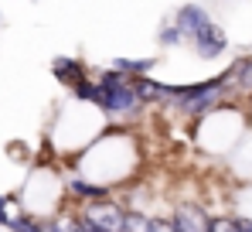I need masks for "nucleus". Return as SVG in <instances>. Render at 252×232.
<instances>
[{"label":"nucleus","instance_id":"nucleus-10","mask_svg":"<svg viewBox=\"0 0 252 232\" xmlns=\"http://www.w3.org/2000/svg\"><path fill=\"white\" fill-rule=\"evenodd\" d=\"M228 69H232V92H239V96H252V55L235 58Z\"/></svg>","mask_w":252,"mask_h":232},{"label":"nucleus","instance_id":"nucleus-4","mask_svg":"<svg viewBox=\"0 0 252 232\" xmlns=\"http://www.w3.org/2000/svg\"><path fill=\"white\" fill-rule=\"evenodd\" d=\"M65 194H68L72 201L85 205V201H99V198H109V194H113V188H109L106 181H95V178L75 174V178H68V181H65Z\"/></svg>","mask_w":252,"mask_h":232},{"label":"nucleus","instance_id":"nucleus-15","mask_svg":"<svg viewBox=\"0 0 252 232\" xmlns=\"http://www.w3.org/2000/svg\"><path fill=\"white\" fill-rule=\"evenodd\" d=\"M38 226H41V232H68L65 222H58V219H38Z\"/></svg>","mask_w":252,"mask_h":232},{"label":"nucleus","instance_id":"nucleus-2","mask_svg":"<svg viewBox=\"0 0 252 232\" xmlns=\"http://www.w3.org/2000/svg\"><path fill=\"white\" fill-rule=\"evenodd\" d=\"M79 215L89 219L92 226H99V229L123 232L126 205H123V201H116V198L109 194V198H99V201H85V205H79Z\"/></svg>","mask_w":252,"mask_h":232},{"label":"nucleus","instance_id":"nucleus-1","mask_svg":"<svg viewBox=\"0 0 252 232\" xmlns=\"http://www.w3.org/2000/svg\"><path fill=\"white\" fill-rule=\"evenodd\" d=\"M95 85H99V92H102V99H99V113L102 119H109V123H129V119H140L143 116V103H140V96L133 92V78L123 76V72H113V69H102L99 76H95Z\"/></svg>","mask_w":252,"mask_h":232},{"label":"nucleus","instance_id":"nucleus-3","mask_svg":"<svg viewBox=\"0 0 252 232\" xmlns=\"http://www.w3.org/2000/svg\"><path fill=\"white\" fill-rule=\"evenodd\" d=\"M188 44L194 48V55H198V58L215 62V58H221V55L228 51V35H225V28H221V24L208 21V24H201V28L188 38Z\"/></svg>","mask_w":252,"mask_h":232},{"label":"nucleus","instance_id":"nucleus-14","mask_svg":"<svg viewBox=\"0 0 252 232\" xmlns=\"http://www.w3.org/2000/svg\"><path fill=\"white\" fill-rule=\"evenodd\" d=\"M150 232H177V229H174V222L164 219V215H150Z\"/></svg>","mask_w":252,"mask_h":232},{"label":"nucleus","instance_id":"nucleus-11","mask_svg":"<svg viewBox=\"0 0 252 232\" xmlns=\"http://www.w3.org/2000/svg\"><path fill=\"white\" fill-rule=\"evenodd\" d=\"M157 44H160V48H181V44H188V41L174 28V21H160V28H157Z\"/></svg>","mask_w":252,"mask_h":232},{"label":"nucleus","instance_id":"nucleus-12","mask_svg":"<svg viewBox=\"0 0 252 232\" xmlns=\"http://www.w3.org/2000/svg\"><path fill=\"white\" fill-rule=\"evenodd\" d=\"M21 205V194H0V229H7L10 226V219H14V208Z\"/></svg>","mask_w":252,"mask_h":232},{"label":"nucleus","instance_id":"nucleus-5","mask_svg":"<svg viewBox=\"0 0 252 232\" xmlns=\"http://www.w3.org/2000/svg\"><path fill=\"white\" fill-rule=\"evenodd\" d=\"M170 21H174V28L184 35V41H188L198 28H201V24H208L211 14H208V7H201V3H194V0H188V3H181V7L170 14Z\"/></svg>","mask_w":252,"mask_h":232},{"label":"nucleus","instance_id":"nucleus-9","mask_svg":"<svg viewBox=\"0 0 252 232\" xmlns=\"http://www.w3.org/2000/svg\"><path fill=\"white\" fill-rule=\"evenodd\" d=\"M160 65V58L157 55H150V58H126V55H116V58H109L106 62V69H113V72H123V76H150L154 69Z\"/></svg>","mask_w":252,"mask_h":232},{"label":"nucleus","instance_id":"nucleus-7","mask_svg":"<svg viewBox=\"0 0 252 232\" xmlns=\"http://www.w3.org/2000/svg\"><path fill=\"white\" fill-rule=\"evenodd\" d=\"M51 76L58 78L65 89H72L79 78L89 76V65H85L82 58H75V55H55L51 58Z\"/></svg>","mask_w":252,"mask_h":232},{"label":"nucleus","instance_id":"nucleus-8","mask_svg":"<svg viewBox=\"0 0 252 232\" xmlns=\"http://www.w3.org/2000/svg\"><path fill=\"white\" fill-rule=\"evenodd\" d=\"M133 92L140 96L143 106H164L167 82H160V78H154V76H133Z\"/></svg>","mask_w":252,"mask_h":232},{"label":"nucleus","instance_id":"nucleus-13","mask_svg":"<svg viewBox=\"0 0 252 232\" xmlns=\"http://www.w3.org/2000/svg\"><path fill=\"white\" fill-rule=\"evenodd\" d=\"M208 232H239L235 215H208Z\"/></svg>","mask_w":252,"mask_h":232},{"label":"nucleus","instance_id":"nucleus-6","mask_svg":"<svg viewBox=\"0 0 252 232\" xmlns=\"http://www.w3.org/2000/svg\"><path fill=\"white\" fill-rule=\"evenodd\" d=\"M174 229L177 232H208V212L198 201H181L170 215Z\"/></svg>","mask_w":252,"mask_h":232}]
</instances>
